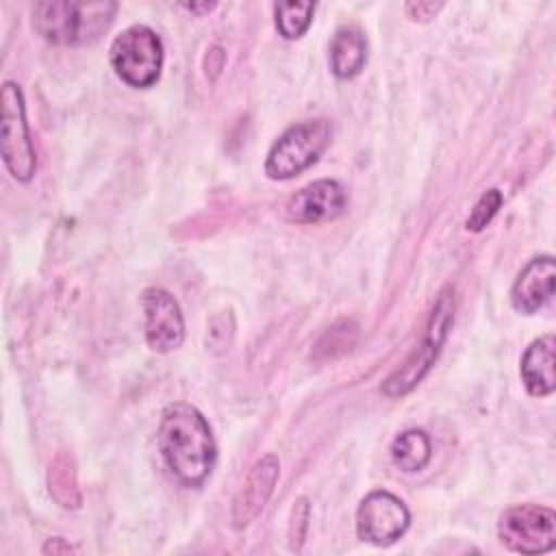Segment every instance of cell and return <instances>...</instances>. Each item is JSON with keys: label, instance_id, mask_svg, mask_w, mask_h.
Returning a JSON list of instances; mask_svg holds the SVG:
<instances>
[{"label": "cell", "instance_id": "obj_1", "mask_svg": "<svg viewBox=\"0 0 556 556\" xmlns=\"http://www.w3.org/2000/svg\"><path fill=\"white\" fill-rule=\"evenodd\" d=\"M156 441L167 469L182 486L198 489L206 482L217 460V443L195 406L187 402L165 406Z\"/></svg>", "mask_w": 556, "mask_h": 556}, {"label": "cell", "instance_id": "obj_2", "mask_svg": "<svg viewBox=\"0 0 556 556\" xmlns=\"http://www.w3.org/2000/svg\"><path fill=\"white\" fill-rule=\"evenodd\" d=\"M117 13V2L43 0L33 7V28L52 46H85L98 41Z\"/></svg>", "mask_w": 556, "mask_h": 556}, {"label": "cell", "instance_id": "obj_3", "mask_svg": "<svg viewBox=\"0 0 556 556\" xmlns=\"http://www.w3.org/2000/svg\"><path fill=\"white\" fill-rule=\"evenodd\" d=\"M454 311H456L454 289L443 287L432 304V311L428 315L419 345L406 356V361L395 371H391L382 380L380 391L387 397H402V395L410 393L424 380V376L432 369V365L439 358L441 348L452 330Z\"/></svg>", "mask_w": 556, "mask_h": 556}, {"label": "cell", "instance_id": "obj_4", "mask_svg": "<svg viewBox=\"0 0 556 556\" xmlns=\"http://www.w3.org/2000/svg\"><path fill=\"white\" fill-rule=\"evenodd\" d=\"M332 139V124L326 117L304 119L289 126L269 148L265 159V176L271 180H289L313 167Z\"/></svg>", "mask_w": 556, "mask_h": 556}, {"label": "cell", "instance_id": "obj_5", "mask_svg": "<svg viewBox=\"0 0 556 556\" xmlns=\"http://www.w3.org/2000/svg\"><path fill=\"white\" fill-rule=\"evenodd\" d=\"M0 154L4 167L17 182L33 180L37 150L26 122L24 93L13 80H4L0 89Z\"/></svg>", "mask_w": 556, "mask_h": 556}, {"label": "cell", "instance_id": "obj_6", "mask_svg": "<svg viewBox=\"0 0 556 556\" xmlns=\"http://www.w3.org/2000/svg\"><path fill=\"white\" fill-rule=\"evenodd\" d=\"M109 59L122 83L135 89H148L161 78L163 41L150 26L132 24L113 39Z\"/></svg>", "mask_w": 556, "mask_h": 556}, {"label": "cell", "instance_id": "obj_7", "mask_svg": "<svg viewBox=\"0 0 556 556\" xmlns=\"http://www.w3.org/2000/svg\"><path fill=\"white\" fill-rule=\"evenodd\" d=\"M504 547L517 554H547L556 547V515L547 506L515 504L497 521Z\"/></svg>", "mask_w": 556, "mask_h": 556}, {"label": "cell", "instance_id": "obj_8", "mask_svg": "<svg viewBox=\"0 0 556 556\" xmlns=\"http://www.w3.org/2000/svg\"><path fill=\"white\" fill-rule=\"evenodd\" d=\"M410 526V510L391 491H369L356 508V536L376 547H389Z\"/></svg>", "mask_w": 556, "mask_h": 556}, {"label": "cell", "instance_id": "obj_9", "mask_svg": "<svg viewBox=\"0 0 556 556\" xmlns=\"http://www.w3.org/2000/svg\"><path fill=\"white\" fill-rule=\"evenodd\" d=\"M141 308L146 343L152 352L167 354L182 345L185 319L178 300L169 291L161 287H148L141 293Z\"/></svg>", "mask_w": 556, "mask_h": 556}, {"label": "cell", "instance_id": "obj_10", "mask_svg": "<svg viewBox=\"0 0 556 556\" xmlns=\"http://www.w3.org/2000/svg\"><path fill=\"white\" fill-rule=\"evenodd\" d=\"M348 189L334 178H319L298 189L287 206V219L295 224L332 222L348 208Z\"/></svg>", "mask_w": 556, "mask_h": 556}, {"label": "cell", "instance_id": "obj_11", "mask_svg": "<svg viewBox=\"0 0 556 556\" xmlns=\"http://www.w3.org/2000/svg\"><path fill=\"white\" fill-rule=\"evenodd\" d=\"M278 478H280V460L276 454H265L252 465L241 489L232 500L230 517L237 530L250 526L261 515V510L265 508V504L269 502L276 489Z\"/></svg>", "mask_w": 556, "mask_h": 556}, {"label": "cell", "instance_id": "obj_12", "mask_svg": "<svg viewBox=\"0 0 556 556\" xmlns=\"http://www.w3.org/2000/svg\"><path fill=\"white\" fill-rule=\"evenodd\" d=\"M556 263L554 256H536L519 271L510 289V304L523 315L539 313L554 295Z\"/></svg>", "mask_w": 556, "mask_h": 556}, {"label": "cell", "instance_id": "obj_13", "mask_svg": "<svg viewBox=\"0 0 556 556\" xmlns=\"http://www.w3.org/2000/svg\"><path fill=\"white\" fill-rule=\"evenodd\" d=\"M556 339L554 334H543L534 339L521 356V382L526 391L534 397H547L556 389Z\"/></svg>", "mask_w": 556, "mask_h": 556}, {"label": "cell", "instance_id": "obj_14", "mask_svg": "<svg viewBox=\"0 0 556 556\" xmlns=\"http://www.w3.org/2000/svg\"><path fill=\"white\" fill-rule=\"evenodd\" d=\"M367 63V39L358 26H341L330 41V70L348 80L363 72Z\"/></svg>", "mask_w": 556, "mask_h": 556}, {"label": "cell", "instance_id": "obj_15", "mask_svg": "<svg viewBox=\"0 0 556 556\" xmlns=\"http://www.w3.org/2000/svg\"><path fill=\"white\" fill-rule=\"evenodd\" d=\"M430 458H432L430 437L419 428L404 430L391 443V460L400 471H406V473L421 471L426 469Z\"/></svg>", "mask_w": 556, "mask_h": 556}, {"label": "cell", "instance_id": "obj_16", "mask_svg": "<svg viewBox=\"0 0 556 556\" xmlns=\"http://www.w3.org/2000/svg\"><path fill=\"white\" fill-rule=\"evenodd\" d=\"M315 13V2H278L274 4V15H276V28L280 37L285 39H300Z\"/></svg>", "mask_w": 556, "mask_h": 556}, {"label": "cell", "instance_id": "obj_17", "mask_svg": "<svg viewBox=\"0 0 556 556\" xmlns=\"http://www.w3.org/2000/svg\"><path fill=\"white\" fill-rule=\"evenodd\" d=\"M502 202H504V195L500 189H495V187L486 189L473 204V208L465 222V228L469 232H482L491 224V219L497 215Z\"/></svg>", "mask_w": 556, "mask_h": 556}, {"label": "cell", "instance_id": "obj_18", "mask_svg": "<svg viewBox=\"0 0 556 556\" xmlns=\"http://www.w3.org/2000/svg\"><path fill=\"white\" fill-rule=\"evenodd\" d=\"M308 519H311V504H308V497L302 495L293 502L291 523H289V547L293 552L302 549V543H304L306 530H308Z\"/></svg>", "mask_w": 556, "mask_h": 556}, {"label": "cell", "instance_id": "obj_19", "mask_svg": "<svg viewBox=\"0 0 556 556\" xmlns=\"http://www.w3.org/2000/svg\"><path fill=\"white\" fill-rule=\"evenodd\" d=\"M61 491H76L74 473L70 471L67 465L61 467V458L50 467V493L54 500H59Z\"/></svg>", "mask_w": 556, "mask_h": 556}, {"label": "cell", "instance_id": "obj_20", "mask_svg": "<svg viewBox=\"0 0 556 556\" xmlns=\"http://www.w3.org/2000/svg\"><path fill=\"white\" fill-rule=\"evenodd\" d=\"M443 9V2H406L404 13L413 22H428Z\"/></svg>", "mask_w": 556, "mask_h": 556}, {"label": "cell", "instance_id": "obj_21", "mask_svg": "<svg viewBox=\"0 0 556 556\" xmlns=\"http://www.w3.org/2000/svg\"><path fill=\"white\" fill-rule=\"evenodd\" d=\"M224 63H226V52L219 48V46H211L206 56H204V70H206V76L211 80H215L222 70H224Z\"/></svg>", "mask_w": 556, "mask_h": 556}, {"label": "cell", "instance_id": "obj_22", "mask_svg": "<svg viewBox=\"0 0 556 556\" xmlns=\"http://www.w3.org/2000/svg\"><path fill=\"white\" fill-rule=\"evenodd\" d=\"M41 552H43V554H70V552H74V547H72L70 543H65L61 536H54V539H50V541L41 547Z\"/></svg>", "mask_w": 556, "mask_h": 556}, {"label": "cell", "instance_id": "obj_23", "mask_svg": "<svg viewBox=\"0 0 556 556\" xmlns=\"http://www.w3.org/2000/svg\"><path fill=\"white\" fill-rule=\"evenodd\" d=\"M180 7H182V9H187L189 13H195V15H204V13L213 11L217 4H215V2H182Z\"/></svg>", "mask_w": 556, "mask_h": 556}]
</instances>
